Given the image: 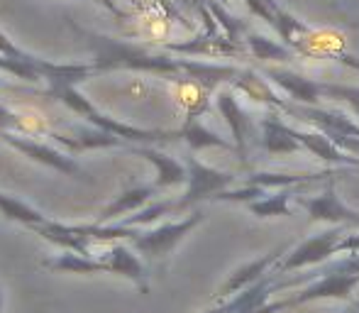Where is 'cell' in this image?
Listing matches in <instances>:
<instances>
[{
	"label": "cell",
	"mask_w": 359,
	"mask_h": 313,
	"mask_svg": "<svg viewBox=\"0 0 359 313\" xmlns=\"http://www.w3.org/2000/svg\"><path fill=\"white\" fill-rule=\"evenodd\" d=\"M0 213L5 215L8 220H15V223H22L25 228L32 230L34 225H42L47 223V215L42 213V211L32 208L29 204H25V201L15 199V196H8L0 191Z\"/></svg>",
	"instance_id": "5"
},
{
	"label": "cell",
	"mask_w": 359,
	"mask_h": 313,
	"mask_svg": "<svg viewBox=\"0 0 359 313\" xmlns=\"http://www.w3.org/2000/svg\"><path fill=\"white\" fill-rule=\"evenodd\" d=\"M151 189H135V191H125L123 196H120L115 204H110L108 208H103L100 211V218H98V223H108V220H113V218H118V215H123V213H128L130 208H137L140 204L147 199V194H149Z\"/></svg>",
	"instance_id": "6"
},
{
	"label": "cell",
	"mask_w": 359,
	"mask_h": 313,
	"mask_svg": "<svg viewBox=\"0 0 359 313\" xmlns=\"http://www.w3.org/2000/svg\"><path fill=\"white\" fill-rule=\"evenodd\" d=\"M44 267H47V269H59V272H74V274L105 272L103 262H100L98 257L81 255V252H74V250H64L62 255L49 257V260H44Z\"/></svg>",
	"instance_id": "4"
},
{
	"label": "cell",
	"mask_w": 359,
	"mask_h": 313,
	"mask_svg": "<svg viewBox=\"0 0 359 313\" xmlns=\"http://www.w3.org/2000/svg\"><path fill=\"white\" fill-rule=\"evenodd\" d=\"M95 3H105V0H95Z\"/></svg>",
	"instance_id": "8"
},
{
	"label": "cell",
	"mask_w": 359,
	"mask_h": 313,
	"mask_svg": "<svg viewBox=\"0 0 359 313\" xmlns=\"http://www.w3.org/2000/svg\"><path fill=\"white\" fill-rule=\"evenodd\" d=\"M0 140L8 142L10 147H15L18 152H22L25 156H29V159L52 166V169L62 171V174H72V176L81 174L79 164H76L67 152H59V149H54L52 145L39 142V140H34L32 135L15 133V130H0Z\"/></svg>",
	"instance_id": "1"
},
{
	"label": "cell",
	"mask_w": 359,
	"mask_h": 313,
	"mask_svg": "<svg viewBox=\"0 0 359 313\" xmlns=\"http://www.w3.org/2000/svg\"><path fill=\"white\" fill-rule=\"evenodd\" d=\"M0 130H15V133H22L25 130L22 118L18 113H13L5 103H0Z\"/></svg>",
	"instance_id": "7"
},
{
	"label": "cell",
	"mask_w": 359,
	"mask_h": 313,
	"mask_svg": "<svg viewBox=\"0 0 359 313\" xmlns=\"http://www.w3.org/2000/svg\"><path fill=\"white\" fill-rule=\"evenodd\" d=\"M0 86H3V81H0Z\"/></svg>",
	"instance_id": "9"
},
{
	"label": "cell",
	"mask_w": 359,
	"mask_h": 313,
	"mask_svg": "<svg viewBox=\"0 0 359 313\" xmlns=\"http://www.w3.org/2000/svg\"><path fill=\"white\" fill-rule=\"evenodd\" d=\"M95 257L103 262L105 272H115V274H123L128 279H142V265L135 257V252L130 250L123 242H110L105 250L95 247Z\"/></svg>",
	"instance_id": "3"
},
{
	"label": "cell",
	"mask_w": 359,
	"mask_h": 313,
	"mask_svg": "<svg viewBox=\"0 0 359 313\" xmlns=\"http://www.w3.org/2000/svg\"><path fill=\"white\" fill-rule=\"evenodd\" d=\"M49 138L54 142L64 145L69 152H81V149H95V147H113L120 145V138L113 133H105L100 128H74L69 133H59V130H49Z\"/></svg>",
	"instance_id": "2"
}]
</instances>
